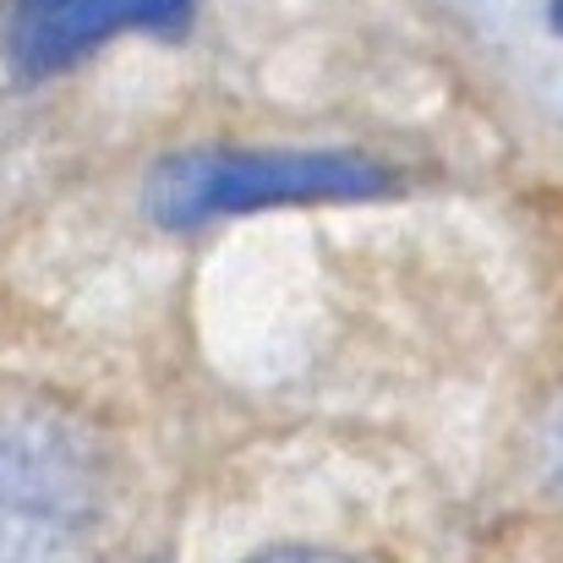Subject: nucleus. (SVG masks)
<instances>
[{
	"label": "nucleus",
	"instance_id": "nucleus-1",
	"mask_svg": "<svg viewBox=\"0 0 563 563\" xmlns=\"http://www.w3.org/2000/svg\"><path fill=\"white\" fill-rule=\"evenodd\" d=\"M110 504V460L82 416L0 394V559L77 553Z\"/></svg>",
	"mask_w": 563,
	"mask_h": 563
},
{
	"label": "nucleus",
	"instance_id": "nucleus-2",
	"mask_svg": "<svg viewBox=\"0 0 563 563\" xmlns=\"http://www.w3.org/2000/svg\"><path fill=\"white\" fill-rule=\"evenodd\" d=\"M383 191H394L388 165L351 148H187L154 165L148 213L165 230H202L268 208L373 202Z\"/></svg>",
	"mask_w": 563,
	"mask_h": 563
},
{
	"label": "nucleus",
	"instance_id": "nucleus-3",
	"mask_svg": "<svg viewBox=\"0 0 563 563\" xmlns=\"http://www.w3.org/2000/svg\"><path fill=\"white\" fill-rule=\"evenodd\" d=\"M191 11L197 0H11L5 55L16 77L44 82L55 71H71L121 33L176 38L191 27Z\"/></svg>",
	"mask_w": 563,
	"mask_h": 563
},
{
	"label": "nucleus",
	"instance_id": "nucleus-4",
	"mask_svg": "<svg viewBox=\"0 0 563 563\" xmlns=\"http://www.w3.org/2000/svg\"><path fill=\"white\" fill-rule=\"evenodd\" d=\"M548 471H553V482L563 487V410H559V421H553V432H548Z\"/></svg>",
	"mask_w": 563,
	"mask_h": 563
},
{
	"label": "nucleus",
	"instance_id": "nucleus-5",
	"mask_svg": "<svg viewBox=\"0 0 563 563\" xmlns=\"http://www.w3.org/2000/svg\"><path fill=\"white\" fill-rule=\"evenodd\" d=\"M548 27L563 38V0H548Z\"/></svg>",
	"mask_w": 563,
	"mask_h": 563
}]
</instances>
